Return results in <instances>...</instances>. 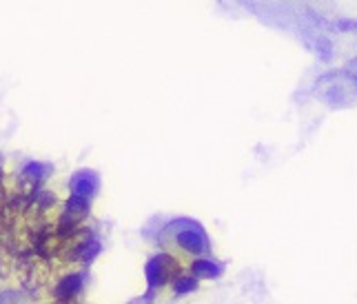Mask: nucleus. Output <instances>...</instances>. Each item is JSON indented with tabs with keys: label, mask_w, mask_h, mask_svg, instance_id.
Wrapping results in <instances>:
<instances>
[{
	"label": "nucleus",
	"mask_w": 357,
	"mask_h": 304,
	"mask_svg": "<svg viewBox=\"0 0 357 304\" xmlns=\"http://www.w3.org/2000/svg\"><path fill=\"white\" fill-rule=\"evenodd\" d=\"M355 80H357V76H355Z\"/></svg>",
	"instance_id": "6"
},
{
	"label": "nucleus",
	"mask_w": 357,
	"mask_h": 304,
	"mask_svg": "<svg viewBox=\"0 0 357 304\" xmlns=\"http://www.w3.org/2000/svg\"><path fill=\"white\" fill-rule=\"evenodd\" d=\"M191 271L195 278H218L222 273V266H220L215 260H208V258H198L191 262Z\"/></svg>",
	"instance_id": "3"
},
{
	"label": "nucleus",
	"mask_w": 357,
	"mask_h": 304,
	"mask_svg": "<svg viewBox=\"0 0 357 304\" xmlns=\"http://www.w3.org/2000/svg\"><path fill=\"white\" fill-rule=\"evenodd\" d=\"M353 29H355V33H357V22H355V25H353Z\"/></svg>",
	"instance_id": "5"
},
{
	"label": "nucleus",
	"mask_w": 357,
	"mask_h": 304,
	"mask_svg": "<svg viewBox=\"0 0 357 304\" xmlns=\"http://www.w3.org/2000/svg\"><path fill=\"white\" fill-rule=\"evenodd\" d=\"M182 275V264L171 253H160L146 264V278H149L151 289H162L171 282H176V278Z\"/></svg>",
	"instance_id": "2"
},
{
	"label": "nucleus",
	"mask_w": 357,
	"mask_h": 304,
	"mask_svg": "<svg viewBox=\"0 0 357 304\" xmlns=\"http://www.w3.org/2000/svg\"><path fill=\"white\" fill-rule=\"evenodd\" d=\"M162 249L184 264L204 258L208 253V236L193 220H174L162 231Z\"/></svg>",
	"instance_id": "1"
},
{
	"label": "nucleus",
	"mask_w": 357,
	"mask_h": 304,
	"mask_svg": "<svg viewBox=\"0 0 357 304\" xmlns=\"http://www.w3.org/2000/svg\"><path fill=\"white\" fill-rule=\"evenodd\" d=\"M195 287H198V282H195V278H191V275H178L174 282V291L178 296L191 294V291H195Z\"/></svg>",
	"instance_id": "4"
}]
</instances>
